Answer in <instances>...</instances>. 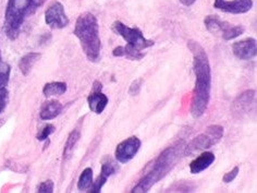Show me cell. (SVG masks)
Listing matches in <instances>:
<instances>
[{"label": "cell", "mask_w": 257, "mask_h": 193, "mask_svg": "<svg viewBox=\"0 0 257 193\" xmlns=\"http://www.w3.org/2000/svg\"><path fill=\"white\" fill-rule=\"evenodd\" d=\"M118 169H119V167L115 165L112 160L108 159V160H106V162L102 163L100 173H102V175H105L106 177L109 178L111 175H113V173H115V171H117Z\"/></svg>", "instance_id": "cell-22"}, {"label": "cell", "mask_w": 257, "mask_h": 193, "mask_svg": "<svg viewBox=\"0 0 257 193\" xmlns=\"http://www.w3.org/2000/svg\"><path fill=\"white\" fill-rule=\"evenodd\" d=\"M233 55L241 60H250L257 55V42L254 38H245L232 45Z\"/></svg>", "instance_id": "cell-11"}, {"label": "cell", "mask_w": 257, "mask_h": 193, "mask_svg": "<svg viewBox=\"0 0 257 193\" xmlns=\"http://www.w3.org/2000/svg\"><path fill=\"white\" fill-rule=\"evenodd\" d=\"M256 108V92L247 91L242 93L232 105V111L237 116L245 115Z\"/></svg>", "instance_id": "cell-13"}, {"label": "cell", "mask_w": 257, "mask_h": 193, "mask_svg": "<svg viewBox=\"0 0 257 193\" xmlns=\"http://www.w3.org/2000/svg\"><path fill=\"white\" fill-rule=\"evenodd\" d=\"M40 58L41 54L38 53H29L24 57H22L20 62H19V68H20L21 72L24 75H28L31 72V70L33 68L35 62L40 59Z\"/></svg>", "instance_id": "cell-17"}, {"label": "cell", "mask_w": 257, "mask_h": 193, "mask_svg": "<svg viewBox=\"0 0 257 193\" xmlns=\"http://www.w3.org/2000/svg\"><path fill=\"white\" fill-rule=\"evenodd\" d=\"M215 162V155L211 152H204L200 156L196 157L190 164V171L193 175H197L204 170H206L210 165Z\"/></svg>", "instance_id": "cell-14"}, {"label": "cell", "mask_w": 257, "mask_h": 193, "mask_svg": "<svg viewBox=\"0 0 257 193\" xmlns=\"http://www.w3.org/2000/svg\"><path fill=\"white\" fill-rule=\"evenodd\" d=\"M195 2L196 0H180V3L183 6H186V7H190V6H192Z\"/></svg>", "instance_id": "cell-28"}, {"label": "cell", "mask_w": 257, "mask_h": 193, "mask_svg": "<svg viewBox=\"0 0 257 193\" xmlns=\"http://www.w3.org/2000/svg\"><path fill=\"white\" fill-rule=\"evenodd\" d=\"M239 170H240L239 167L235 166L232 170H230L229 172L224 173V176H223V178H222V181H223L224 183L232 182L233 180L237 177V173H239Z\"/></svg>", "instance_id": "cell-24"}, {"label": "cell", "mask_w": 257, "mask_h": 193, "mask_svg": "<svg viewBox=\"0 0 257 193\" xmlns=\"http://www.w3.org/2000/svg\"><path fill=\"white\" fill-rule=\"evenodd\" d=\"M45 22L51 29H63L69 24V19L64 12L63 5L59 2H53L45 12Z\"/></svg>", "instance_id": "cell-9"}, {"label": "cell", "mask_w": 257, "mask_h": 193, "mask_svg": "<svg viewBox=\"0 0 257 193\" xmlns=\"http://www.w3.org/2000/svg\"><path fill=\"white\" fill-rule=\"evenodd\" d=\"M67 91V84L64 82H50L45 84L43 93L47 98L50 96H59Z\"/></svg>", "instance_id": "cell-18"}, {"label": "cell", "mask_w": 257, "mask_h": 193, "mask_svg": "<svg viewBox=\"0 0 257 193\" xmlns=\"http://www.w3.org/2000/svg\"><path fill=\"white\" fill-rule=\"evenodd\" d=\"M193 55V71L195 73V88L191 103V114L194 118L201 117L206 112L210 100L211 71L206 51L195 41L188 43Z\"/></svg>", "instance_id": "cell-1"}, {"label": "cell", "mask_w": 257, "mask_h": 193, "mask_svg": "<svg viewBox=\"0 0 257 193\" xmlns=\"http://www.w3.org/2000/svg\"><path fill=\"white\" fill-rule=\"evenodd\" d=\"M3 60H2V54H0V62H2Z\"/></svg>", "instance_id": "cell-29"}, {"label": "cell", "mask_w": 257, "mask_h": 193, "mask_svg": "<svg viewBox=\"0 0 257 193\" xmlns=\"http://www.w3.org/2000/svg\"><path fill=\"white\" fill-rule=\"evenodd\" d=\"M7 101H8V92L4 88L0 91V113L4 111L6 105H7Z\"/></svg>", "instance_id": "cell-27"}, {"label": "cell", "mask_w": 257, "mask_h": 193, "mask_svg": "<svg viewBox=\"0 0 257 193\" xmlns=\"http://www.w3.org/2000/svg\"><path fill=\"white\" fill-rule=\"evenodd\" d=\"M112 30L114 33L120 35L127 43V46L136 49L138 51H142L146 48L154 46L155 42L152 40H147L144 37L142 31L139 29L130 28L120 21H115L112 23Z\"/></svg>", "instance_id": "cell-6"}, {"label": "cell", "mask_w": 257, "mask_h": 193, "mask_svg": "<svg viewBox=\"0 0 257 193\" xmlns=\"http://www.w3.org/2000/svg\"><path fill=\"white\" fill-rule=\"evenodd\" d=\"M184 152L183 144H177L165 150L160 155L154 160L150 171L141 179V181L134 186L132 192H147L152 186L162 180L173 167L176 166L178 160Z\"/></svg>", "instance_id": "cell-3"}, {"label": "cell", "mask_w": 257, "mask_h": 193, "mask_svg": "<svg viewBox=\"0 0 257 193\" xmlns=\"http://www.w3.org/2000/svg\"><path fill=\"white\" fill-rule=\"evenodd\" d=\"M38 191L40 193H51L54 192V182L51 180H47V181H44L38 186Z\"/></svg>", "instance_id": "cell-25"}, {"label": "cell", "mask_w": 257, "mask_h": 193, "mask_svg": "<svg viewBox=\"0 0 257 193\" xmlns=\"http://www.w3.org/2000/svg\"><path fill=\"white\" fill-rule=\"evenodd\" d=\"M214 7L222 12L232 15L246 14L253 7V0H215Z\"/></svg>", "instance_id": "cell-10"}, {"label": "cell", "mask_w": 257, "mask_h": 193, "mask_svg": "<svg viewBox=\"0 0 257 193\" xmlns=\"http://www.w3.org/2000/svg\"><path fill=\"white\" fill-rule=\"evenodd\" d=\"M80 139V131L79 130H74L71 133H70V136L68 138V141L66 143V147H64V151H63V156L64 157H69L70 154L72 153L73 151V147L75 146L76 142H78Z\"/></svg>", "instance_id": "cell-20"}, {"label": "cell", "mask_w": 257, "mask_h": 193, "mask_svg": "<svg viewBox=\"0 0 257 193\" xmlns=\"http://www.w3.org/2000/svg\"><path fill=\"white\" fill-rule=\"evenodd\" d=\"M54 132H55V127L53 125H47L46 127L43 129L42 132L38 134L37 139L40 141H45L46 139H48V137L50 136L51 133H54Z\"/></svg>", "instance_id": "cell-26"}, {"label": "cell", "mask_w": 257, "mask_h": 193, "mask_svg": "<svg viewBox=\"0 0 257 193\" xmlns=\"http://www.w3.org/2000/svg\"><path fill=\"white\" fill-rule=\"evenodd\" d=\"M224 129L222 126L214 125L206 128L203 133L198 134V136L193 139L191 142L184 147V154L185 155H193L197 152H202L204 150L210 149L211 146L216 145L223 137Z\"/></svg>", "instance_id": "cell-5"}, {"label": "cell", "mask_w": 257, "mask_h": 193, "mask_svg": "<svg viewBox=\"0 0 257 193\" xmlns=\"http://www.w3.org/2000/svg\"><path fill=\"white\" fill-rule=\"evenodd\" d=\"M142 142L138 137H130L120 142L114 151V157L121 164H126L136 157Z\"/></svg>", "instance_id": "cell-8"}, {"label": "cell", "mask_w": 257, "mask_h": 193, "mask_svg": "<svg viewBox=\"0 0 257 193\" xmlns=\"http://www.w3.org/2000/svg\"><path fill=\"white\" fill-rule=\"evenodd\" d=\"M61 111H62V105L60 104V102L55 101V100L48 101L46 103H44V105L42 106L40 117L42 120L55 119L61 114Z\"/></svg>", "instance_id": "cell-15"}, {"label": "cell", "mask_w": 257, "mask_h": 193, "mask_svg": "<svg viewBox=\"0 0 257 193\" xmlns=\"http://www.w3.org/2000/svg\"><path fill=\"white\" fill-rule=\"evenodd\" d=\"M142 85H143V79H137L136 81L132 82L130 88H128V93L133 96L138 95L141 92V89H142Z\"/></svg>", "instance_id": "cell-23"}, {"label": "cell", "mask_w": 257, "mask_h": 193, "mask_svg": "<svg viewBox=\"0 0 257 193\" xmlns=\"http://www.w3.org/2000/svg\"><path fill=\"white\" fill-rule=\"evenodd\" d=\"M112 55L114 57H124L127 58L130 60H141L142 58L145 57V54H143L142 51H138L136 49L131 48L130 46H119L117 48H114L112 51Z\"/></svg>", "instance_id": "cell-16"}, {"label": "cell", "mask_w": 257, "mask_h": 193, "mask_svg": "<svg viewBox=\"0 0 257 193\" xmlns=\"http://www.w3.org/2000/svg\"><path fill=\"white\" fill-rule=\"evenodd\" d=\"M204 24L209 33L220 36L224 41L234 40L244 33V28L241 25H233L222 21L217 16H207L205 18Z\"/></svg>", "instance_id": "cell-7"}, {"label": "cell", "mask_w": 257, "mask_h": 193, "mask_svg": "<svg viewBox=\"0 0 257 193\" xmlns=\"http://www.w3.org/2000/svg\"><path fill=\"white\" fill-rule=\"evenodd\" d=\"M10 78V67L7 63L0 62V91L6 87L8 84V81Z\"/></svg>", "instance_id": "cell-21"}, {"label": "cell", "mask_w": 257, "mask_h": 193, "mask_svg": "<svg viewBox=\"0 0 257 193\" xmlns=\"http://www.w3.org/2000/svg\"><path fill=\"white\" fill-rule=\"evenodd\" d=\"M88 107L95 114L100 115L108 105V98L101 92L100 82L96 81L92 93L87 98Z\"/></svg>", "instance_id": "cell-12"}, {"label": "cell", "mask_w": 257, "mask_h": 193, "mask_svg": "<svg viewBox=\"0 0 257 193\" xmlns=\"http://www.w3.org/2000/svg\"><path fill=\"white\" fill-rule=\"evenodd\" d=\"M93 183V169L92 168H85L82 171L79 182H78V188L79 190H87L91 188Z\"/></svg>", "instance_id": "cell-19"}, {"label": "cell", "mask_w": 257, "mask_h": 193, "mask_svg": "<svg viewBox=\"0 0 257 193\" xmlns=\"http://www.w3.org/2000/svg\"><path fill=\"white\" fill-rule=\"evenodd\" d=\"M73 33L79 38L87 59L92 62L98 61L100 58L101 42L99 37V25L96 17L91 12L82 14L75 22Z\"/></svg>", "instance_id": "cell-2"}, {"label": "cell", "mask_w": 257, "mask_h": 193, "mask_svg": "<svg viewBox=\"0 0 257 193\" xmlns=\"http://www.w3.org/2000/svg\"><path fill=\"white\" fill-rule=\"evenodd\" d=\"M45 3L46 0H9L5 15V33L8 38L16 40L25 20Z\"/></svg>", "instance_id": "cell-4"}]
</instances>
